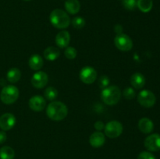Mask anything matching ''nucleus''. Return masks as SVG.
Wrapping results in <instances>:
<instances>
[{
    "label": "nucleus",
    "instance_id": "8",
    "mask_svg": "<svg viewBox=\"0 0 160 159\" xmlns=\"http://www.w3.org/2000/svg\"><path fill=\"white\" fill-rule=\"evenodd\" d=\"M97 72L93 67L84 66L81 70L79 73L80 80L84 84H91L95 82L97 79Z\"/></svg>",
    "mask_w": 160,
    "mask_h": 159
},
{
    "label": "nucleus",
    "instance_id": "1",
    "mask_svg": "<svg viewBox=\"0 0 160 159\" xmlns=\"http://www.w3.org/2000/svg\"><path fill=\"white\" fill-rule=\"evenodd\" d=\"M46 115L53 121H61L68 115V108L64 103L53 101L47 106Z\"/></svg>",
    "mask_w": 160,
    "mask_h": 159
},
{
    "label": "nucleus",
    "instance_id": "10",
    "mask_svg": "<svg viewBox=\"0 0 160 159\" xmlns=\"http://www.w3.org/2000/svg\"><path fill=\"white\" fill-rule=\"evenodd\" d=\"M145 148L150 151H158L160 150V135L152 134L146 137L144 142Z\"/></svg>",
    "mask_w": 160,
    "mask_h": 159
},
{
    "label": "nucleus",
    "instance_id": "18",
    "mask_svg": "<svg viewBox=\"0 0 160 159\" xmlns=\"http://www.w3.org/2000/svg\"><path fill=\"white\" fill-rule=\"evenodd\" d=\"M43 59L41 55L38 54H34L30 57L28 61L29 67L33 70H39L43 66Z\"/></svg>",
    "mask_w": 160,
    "mask_h": 159
},
{
    "label": "nucleus",
    "instance_id": "23",
    "mask_svg": "<svg viewBox=\"0 0 160 159\" xmlns=\"http://www.w3.org/2000/svg\"><path fill=\"white\" fill-rule=\"evenodd\" d=\"M44 94H45V97L47 100L53 101L57 98L58 90L53 87H48L45 89Z\"/></svg>",
    "mask_w": 160,
    "mask_h": 159
},
{
    "label": "nucleus",
    "instance_id": "28",
    "mask_svg": "<svg viewBox=\"0 0 160 159\" xmlns=\"http://www.w3.org/2000/svg\"><path fill=\"white\" fill-rule=\"evenodd\" d=\"M98 86L101 89H105L109 85V79L107 76H102L98 79Z\"/></svg>",
    "mask_w": 160,
    "mask_h": 159
},
{
    "label": "nucleus",
    "instance_id": "26",
    "mask_svg": "<svg viewBox=\"0 0 160 159\" xmlns=\"http://www.w3.org/2000/svg\"><path fill=\"white\" fill-rule=\"evenodd\" d=\"M138 0H123L122 4L128 10H134L137 7Z\"/></svg>",
    "mask_w": 160,
    "mask_h": 159
},
{
    "label": "nucleus",
    "instance_id": "16",
    "mask_svg": "<svg viewBox=\"0 0 160 159\" xmlns=\"http://www.w3.org/2000/svg\"><path fill=\"white\" fill-rule=\"evenodd\" d=\"M131 84L135 89H141L145 86V77L141 73H135L131 76Z\"/></svg>",
    "mask_w": 160,
    "mask_h": 159
},
{
    "label": "nucleus",
    "instance_id": "7",
    "mask_svg": "<svg viewBox=\"0 0 160 159\" xmlns=\"http://www.w3.org/2000/svg\"><path fill=\"white\" fill-rule=\"evenodd\" d=\"M138 101L143 107L151 108L156 104V98L151 90H143L138 95Z\"/></svg>",
    "mask_w": 160,
    "mask_h": 159
},
{
    "label": "nucleus",
    "instance_id": "31",
    "mask_svg": "<svg viewBox=\"0 0 160 159\" xmlns=\"http://www.w3.org/2000/svg\"><path fill=\"white\" fill-rule=\"evenodd\" d=\"M6 133L5 131H0V143H3L6 140Z\"/></svg>",
    "mask_w": 160,
    "mask_h": 159
},
{
    "label": "nucleus",
    "instance_id": "17",
    "mask_svg": "<svg viewBox=\"0 0 160 159\" xmlns=\"http://www.w3.org/2000/svg\"><path fill=\"white\" fill-rule=\"evenodd\" d=\"M60 55V50L56 47H48L44 51V57L46 60L55 61Z\"/></svg>",
    "mask_w": 160,
    "mask_h": 159
},
{
    "label": "nucleus",
    "instance_id": "15",
    "mask_svg": "<svg viewBox=\"0 0 160 159\" xmlns=\"http://www.w3.org/2000/svg\"><path fill=\"white\" fill-rule=\"evenodd\" d=\"M138 128L143 133H150L154 129V124L150 118H142L138 122Z\"/></svg>",
    "mask_w": 160,
    "mask_h": 159
},
{
    "label": "nucleus",
    "instance_id": "22",
    "mask_svg": "<svg viewBox=\"0 0 160 159\" xmlns=\"http://www.w3.org/2000/svg\"><path fill=\"white\" fill-rule=\"evenodd\" d=\"M137 6L142 12H148L153 6L152 0H138Z\"/></svg>",
    "mask_w": 160,
    "mask_h": 159
},
{
    "label": "nucleus",
    "instance_id": "11",
    "mask_svg": "<svg viewBox=\"0 0 160 159\" xmlns=\"http://www.w3.org/2000/svg\"><path fill=\"white\" fill-rule=\"evenodd\" d=\"M16 117L11 113H5L0 116V128L3 131H7L12 129L15 126Z\"/></svg>",
    "mask_w": 160,
    "mask_h": 159
},
{
    "label": "nucleus",
    "instance_id": "29",
    "mask_svg": "<svg viewBox=\"0 0 160 159\" xmlns=\"http://www.w3.org/2000/svg\"><path fill=\"white\" fill-rule=\"evenodd\" d=\"M138 159H156V157L152 153L148 151H142L139 154Z\"/></svg>",
    "mask_w": 160,
    "mask_h": 159
},
{
    "label": "nucleus",
    "instance_id": "12",
    "mask_svg": "<svg viewBox=\"0 0 160 159\" xmlns=\"http://www.w3.org/2000/svg\"><path fill=\"white\" fill-rule=\"evenodd\" d=\"M30 108L34 112H41L46 106V101L41 95H34L30 98L28 101Z\"/></svg>",
    "mask_w": 160,
    "mask_h": 159
},
{
    "label": "nucleus",
    "instance_id": "5",
    "mask_svg": "<svg viewBox=\"0 0 160 159\" xmlns=\"http://www.w3.org/2000/svg\"><path fill=\"white\" fill-rule=\"evenodd\" d=\"M105 134L109 138H117L120 137L123 132V125L119 121H111L109 122L105 126Z\"/></svg>",
    "mask_w": 160,
    "mask_h": 159
},
{
    "label": "nucleus",
    "instance_id": "20",
    "mask_svg": "<svg viewBox=\"0 0 160 159\" xmlns=\"http://www.w3.org/2000/svg\"><path fill=\"white\" fill-rule=\"evenodd\" d=\"M6 77L9 82L14 84L20 80L21 77V72L17 68H11L9 71L7 72Z\"/></svg>",
    "mask_w": 160,
    "mask_h": 159
},
{
    "label": "nucleus",
    "instance_id": "21",
    "mask_svg": "<svg viewBox=\"0 0 160 159\" xmlns=\"http://www.w3.org/2000/svg\"><path fill=\"white\" fill-rule=\"evenodd\" d=\"M15 151L11 147L4 146L0 148V159H13Z\"/></svg>",
    "mask_w": 160,
    "mask_h": 159
},
{
    "label": "nucleus",
    "instance_id": "33",
    "mask_svg": "<svg viewBox=\"0 0 160 159\" xmlns=\"http://www.w3.org/2000/svg\"><path fill=\"white\" fill-rule=\"evenodd\" d=\"M24 1H31V0H24Z\"/></svg>",
    "mask_w": 160,
    "mask_h": 159
},
{
    "label": "nucleus",
    "instance_id": "13",
    "mask_svg": "<svg viewBox=\"0 0 160 159\" xmlns=\"http://www.w3.org/2000/svg\"><path fill=\"white\" fill-rule=\"evenodd\" d=\"M56 45L59 48H66L68 47L70 41V33L67 31H61L57 34L55 38Z\"/></svg>",
    "mask_w": 160,
    "mask_h": 159
},
{
    "label": "nucleus",
    "instance_id": "9",
    "mask_svg": "<svg viewBox=\"0 0 160 159\" xmlns=\"http://www.w3.org/2000/svg\"><path fill=\"white\" fill-rule=\"evenodd\" d=\"M31 81L33 87L38 89H42L48 84V76L45 72L38 71L33 75Z\"/></svg>",
    "mask_w": 160,
    "mask_h": 159
},
{
    "label": "nucleus",
    "instance_id": "6",
    "mask_svg": "<svg viewBox=\"0 0 160 159\" xmlns=\"http://www.w3.org/2000/svg\"><path fill=\"white\" fill-rule=\"evenodd\" d=\"M114 44L119 50L123 51H128L133 48V41L131 38L123 33L117 34L114 39Z\"/></svg>",
    "mask_w": 160,
    "mask_h": 159
},
{
    "label": "nucleus",
    "instance_id": "4",
    "mask_svg": "<svg viewBox=\"0 0 160 159\" xmlns=\"http://www.w3.org/2000/svg\"><path fill=\"white\" fill-rule=\"evenodd\" d=\"M18 98L19 89L13 85L5 86L0 93V99L6 104H13Z\"/></svg>",
    "mask_w": 160,
    "mask_h": 159
},
{
    "label": "nucleus",
    "instance_id": "30",
    "mask_svg": "<svg viewBox=\"0 0 160 159\" xmlns=\"http://www.w3.org/2000/svg\"><path fill=\"white\" fill-rule=\"evenodd\" d=\"M94 126H95V129H96V130L101 131V130H102V129H104L105 124L103 123V122L97 121V122H95Z\"/></svg>",
    "mask_w": 160,
    "mask_h": 159
},
{
    "label": "nucleus",
    "instance_id": "24",
    "mask_svg": "<svg viewBox=\"0 0 160 159\" xmlns=\"http://www.w3.org/2000/svg\"><path fill=\"white\" fill-rule=\"evenodd\" d=\"M72 25L76 29H82L85 26V20L81 17H75L71 21Z\"/></svg>",
    "mask_w": 160,
    "mask_h": 159
},
{
    "label": "nucleus",
    "instance_id": "19",
    "mask_svg": "<svg viewBox=\"0 0 160 159\" xmlns=\"http://www.w3.org/2000/svg\"><path fill=\"white\" fill-rule=\"evenodd\" d=\"M65 9L70 14H77L81 9V4L78 0H66Z\"/></svg>",
    "mask_w": 160,
    "mask_h": 159
},
{
    "label": "nucleus",
    "instance_id": "2",
    "mask_svg": "<svg viewBox=\"0 0 160 159\" xmlns=\"http://www.w3.org/2000/svg\"><path fill=\"white\" fill-rule=\"evenodd\" d=\"M49 20L52 25L57 29H66L70 24V18L67 12L60 9H56L52 11Z\"/></svg>",
    "mask_w": 160,
    "mask_h": 159
},
{
    "label": "nucleus",
    "instance_id": "27",
    "mask_svg": "<svg viewBox=\"0 0 160 159\" xmlns=\"http://www.w3.org/2000/svg\"><path fill=\"white\" fill-rule=\"evenodd\" d=\"M123 95L126 99L128 100H131L133 98H134L135 97V91H134V88L132 87H127V88L124 89L123 92Z\"/></svg>",
    "mask_w": 160,
    "mask_h": 159
},
{
    "label": "nucleus",
    "instance_id": "25",
    "mask_svg": "<svg viewBox=\"0 0 160 159\" xmlns=\"http://www.w3.org/2000/svg\"><path fill=\"white\" fill-rule=\"evenodd\" d=\"M64 55H65V57L68 59H74L77 57L78 51L76 48L73 47H67L64 51Z\"/></svg>",
    "mask_w": 160,
    "mask_h": 159
},
{
    "label": "nucleus",
    "instance_id": "32",
    "mask_svg": "<svg viewBox=\"0 0 160 159\" xmlns=\"http://www.w3.org/2000/svg\"><path fill=\"white\" fill-rule=\"evenodd\" d=\"M122 30H123V27H122V26L121 25H120V24H117V25H116L115 26V28H114V31H115V32L117 33V34H122Z\"/></svg>",
    "mask_w": 160,
    "mask_h": 159
},
{
    "label": "nucleus",
    "instance_id": "14",
    "mask_svg": "<svg viewBox=\"0 0 160 159\" xmlns=\"http://www.w3.org/2000/svg\"><path fill=\"white\" fill-rule=\"evenodd\" d=\"M105 142H106V137L104 133H102L101 131L93 132L89 138V143L91 146L95 148L101 147L102 146H103Z\"/></svg>",
    "mask_w": 160,
    "mask_h": 159
},
{
    "label": "nucleus",
    "instance_id": "3",
    "mask_svg": "<svg viewBox=\"0 0 160 159\" xmlns=\"http://www.w3.org/2000/svg\"><path fill=\"white\" fill-rule=\"evenodd\" d=\"M121 98V90L117 86L112 85L103 89L101 93V98L103 102L108 105L117 104Z\"/></svg>",
    "mask_w": 160,
    "mask_h": 159
}]
</instances>
